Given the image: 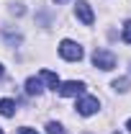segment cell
I'll list each match as a JSON object with an SVG mask.
<instances>
[{
  "mask_svg": "<svg viewBox=\"0 0 131 134\" xmlns=\"http://www.w3.org/2000/svg\"><path fill=\"white\" fill-rule=\"evenodd\" d=\"M41 80L49 85L51 90H57V88H59V77H57V75H54L51 70H41Z\"/></svg>",
  "mask_w": 131,
  "mask_h": 134,
  "instance_id": "obj_7",
  "label": "cell"
},
{
  "mask_svg": "<svg viewBox=\"0 0 131 134\" xmlns=\"http://www.w3.org/2000/svg\"><path fill=\"white\" fill-rule=\"evenodd\" d=\"M93 65L100 67V70H113L116 67V57H113V52H108V49H95L93 52Z\"/></svg>",
  "mask_w": 131,
  "mask_h": 134,
  "instance_id": "obj_2",
  "label": "cell"
},
{
  "mask_svg": "<svg viewBox=\"0 0 131 134\" xmlns=\"http://www.w3.org/2000/svg\"><path fill=\"white\" fill-rule=\"evenodd\" d=\"M54 3H64V0H54Z\"/></svg>",
  "mask_w": 131,
  "mask_h": 134,
  "instance_id": "obj_15",
  "label": "cell"
},
{
  "mask_svg": "<svg viewBox=\"0 0 131 134\" xmlns=\"http://www.w3.org/2000/svg\"><path fill=\"white\" fill-rule=\"evenodd\" d=\"M116 134H118V132H116Z\"/></svg>",
  "mask_w": 131,
  "mask_h": 134,
  "instance_id": "obj_17",
  "label": "cell"
},
{
  "mask_svg": "<svg viewBox=\"0 0 131 134\" xmlns=\"http://www.w3.org/2000/svg\"><path fill=\"white\" fill-rule=\"evenodd\" d=\"M123 41H126V44H131V21H126V23H123Z\"/></svg>",
  "mask_w": 131,
  "mask_h": 134,
  "instance_id": "obj_11",
  "label": "cell"
},
{
  "mask_svg": "<svg viewBox=\"0 0 131 134\" xmlns=\"http://www.w3.org/2000/svg\"><path fill=\"white\" fill-rule=\"evenodd\" d=\"M59 54L64 57L67 62H80L82 59V47L77 41H72V39H64V41H59Z\"/></svg>",
  "mask_w": 131,
  "mask_h": 134,
  "instance_id": "obj_1",
  "label": "cell"
},
{
  "mask_svg": "<svg viewBox=\"0 0 131 134\" xmlns=\"http://www.w3.org/2000/svg\"><path fill=\"white\" fill-rule=\"evenodd\" d=\"M18 134H39V132H33V129H28V126H21V129H18Z\"/></svg>",
  "mask_w": 131,
  "mask_h": 134,
  "instance_id": "obj_12",
  "label": "cell"
},
{
  "mask_svg": "<svg viewBox=\"0 0 131 134\" xmlns=\"http://www.w3.org/2000/svg\"><path fill=\"white\" fill-rule=\"evenodd\" d=\"M0 114H3V116H13V114H16V103L10 98H3L0 100Z\"/></svg>",
  "mask_w": 131,
  "mask_h": 134,
  "instance_id": "obj_8",
  "label": "cell"
},
{
  "mask_svg": "<svg viewBox=\"0 0 131 134\" xmlns=\"http://www.w3.org/2000/svg\"><path fill=\"white\" fill-rule=\"evenodd\" d=\"M75 13H77V18H80L85 26H90V23L95 21V13H93V8H90V3H87V0H77Z\"/></svg>",
  "mask_w": 131,
  "mask_h": 134,
  "instance_id": "obj_4",
  "label": "cell"
},
{
  "mask_svg": "<svg viewBox=\"0 0 131 134\" xmlns=\"http://www.w3.org/2000/svg\"><path fill=\"white\" fill-rule=\"evenodd\" d=\"M0 134H3V129H0Z\"/></svg>",
  "mask_w": 131,
  "mask_h": 134,
  "instance_id": "obj_16",
  "label": "cell"
},
{
  "mask_svg": "<svg viewBox=\"0 0 131 134\" xmlns=\"http://www.w3.org/2000/svg\"><path fill=\"white\" fill-rule=\"evenodd\" d=\"M3 72H5V70H3V65H0V77H3Z\"/></svg>",
  "mask_w": 131,
  "mask_h": 134,
  "instance_id": "obj_14",
  "label": "cell"
},
{
  "mask_svg": "<svg viewBox=\"0 0 131 134\" xmlns=\"http://www.w3.org/2000/svg\"><path fill=\"white\" fill-rule=\"evenodd\" d=\"M41 90H44V88H41V80H39V77H28V80H26V93H28V96H41Z\"/></svg>",
  "mask_w": 131,
  "mask_h": 134,
  "instance_id": "obj_6",
  "label": "cell"
},
{
  "mask_svg": "<svg viewBox=\"0 0 131 134\" xmlns=\"http://www.w3.org/2000/svg\"><path fill=\"white\" fill-rule=\"evenodd\" d=\"M46 134H64V129H62L57 121H49V124H46Z\"/></svg>",
  "mask_w": 131,
  "mask_h": 134,
  "instance_id": "obj_9",
  "label": "cell"
},
{
  "mask_svg": "<svg viewBox=\"0 0 131 134\" xmlns=\"http://www.w3.org/2000/svg\"><path fill=\"white\" fill-rule=\"evenodd\" d=\"M113 88L123 93V90H129V80H126V77H118V80H113Z\"/></svg>",
  "mask_w": 131,
  "mask_h": 134,
  "instance_id": "obj_10",
  "label": "cell"
},
{
  "mask_svg": "<svg viewBox=\"0 0 131 134\" xmlns=\"http://www.w3.org/2000/svg\"><path fill=\"white\" fill-rule=\"evenodd\" d=\"M126 129H129V132H131V119H129V121H126Z\"/></svg>",
  "mask_w": 131,
  "mask_h": 134,
  "instance_id": "obj_13",
  "label": "cell"
},
{
  "mask_svg": "<svg viewBox=\"0 0 131 134\" xmlns=\"http://www.w3.org/2000/svg\"><path fill=\"white\" fill-rule=\"evenodd\" d=\"M57 93H59V96H64V98H72V96H82V93H85V83H80V80H69V83H59Z\"/></svg>",
  "mask_w": 131,
  "mask_h": 134,
  "instance_id": "obj_3",
  "label": "cell"
},
{
  "mask_svg": "<svg viewBox=\"0 0 131 134\" xmlns=\"http://www.w3.org/2000/svg\"><path fill=\"white\" fill-rule=\"evenodd\" d=\"M98 108H100L98 98H90V96H87V98H80V100H77V114H80V116H93Z\"/></svg>",
  "mask_w": 131,
  "mask_h": 134,
  "instance_id": "obj_5",
  "label": "cell"
}]
</instances>
